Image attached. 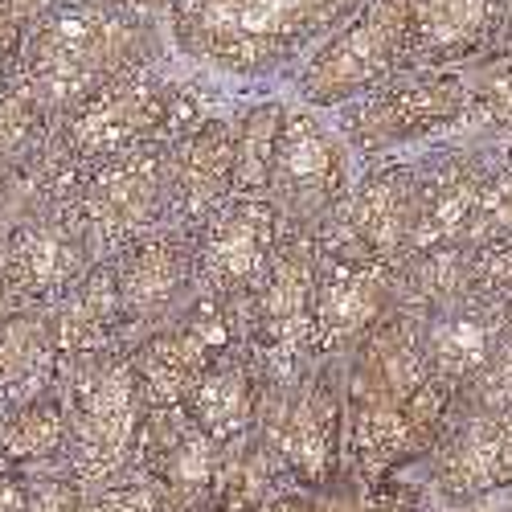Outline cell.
I'll return each mask as SVG.
<instances>
[{"label":"cell","instance_id":"cell-1","mask_svg":"<svg viewBox=\"0 0 512 512\" xmlns=\"http://www.w3.org/2000/svg\"><path fill=\"white\" fill-rule=\"evenodd\" d=\"M119 50V29L111 17L99 9H58L29 33V46L17 62V78L46 103L50 111L58 107H78L91 99L103 78L115 66Z\"/></svg>","mask_w":512,"mask_h":512},{"label":"cell","instance_id":"cell-2","mask_svg":"<svg viewBox=\"0 0 512 512\" xmlns=\"http://www.w3.org/2000/svg\"><path fill=\"white\" fill-rule=\"evenodd\" d=\"M82 218L70 209H46L21 222L0 250V283L9 308H41L66 295L87 267Z\"/></svg>","mask_w":512,"mask_h":512},{"label":"cell","instance_id":"cell-3","mask_svg":"<svg viewBox=\"0 0 512 512\" xmlns=\"http://www.w3.org/2000/svg\"><path fill=\"white\" fill-rule=\"evenodd\" d=\"M58 340L50 320L33 312H9L0 320V398L21 402L46 386Z\"/></svg>","mask_w":512,"mask_h":512},{"label":"cell","instance_id":"cell-4","mask_svg":"<svg viewBox=\"0 0 512 512\" xmlns=\"http://www.w3.org/2000/svg\"><path fill=\"white\" fill-rule=\"evenodd\" d=\"M5 189H9V160H0V197H5Z\"/></svg>","mask_w":512,"mask_h":512},{"label":"cell","instance_id":"cell-5","mask_svg":"<svg viewBox=\"0 0 512 512\" xmlns=\"http://www.w3.org/2000/svg\"><path fill=\"white\" fill-rule=\"evenodd\" d=\"M9 316V304H5V283H0V320Z\"/></svg>","mask_w":512,"mask_h":512},{"label":"cell","instance_id":"cell-6","mask_svg":"<svg viewBox=\"0 0 512 512\" xmlns=\"http://www.w3.org/2000/svg\"><path fill=\"white\" fill-rule=\"evenodd\" d=\"M0 82H5V62H0Z\"/></svg>","mask_w":512,"mask_h":512}]
</instances>
